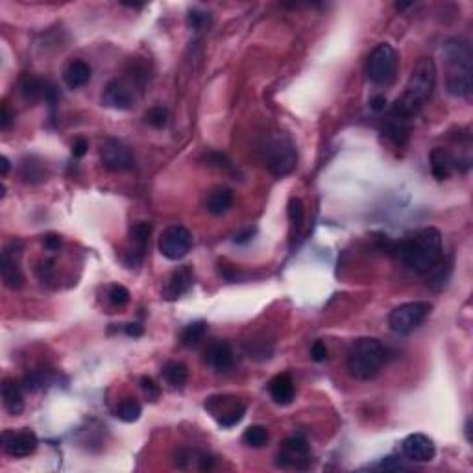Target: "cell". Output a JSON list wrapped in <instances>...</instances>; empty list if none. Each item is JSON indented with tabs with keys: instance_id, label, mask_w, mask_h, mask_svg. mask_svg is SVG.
<instances>
[{
	"instance_id": "1",
	"label": "cell",
	"mask_w": 473,
	"mask_h": 473,
	"mask_svg": "<svg viewBox=\"0 0 473 473\" xmlns=\"http://www.w3.org/2000/svg\"><path fill=\"white\" fill-rule=\"evenodd\" d=\"M403 266L414 274H431L444 261L442 233L436 227H421L390 248Z\"/></svg>"
},
{
	"instance_id": "2",
	"label": "cell",
	"mask_w": 473,
	"mask_h": 473,
	"mask_svg": "<svg viewBox=\"0 0 473 473\" xmlns=\"http://www.w3.org/2000/svg\"><path fill=\"white\" fill-rule=\"evenodd\" d=\"M436 88V67L431 58H420L412 68L405 91L392 106L414 119L431 100Z\"/></svg>"
},
{
	"instance_id": "3",
	"label": "cell",
	"mask_w": 473,
	"mask_h": 473,
	"mask_svg": "<svg viewBox=\"0 0 473 473\" xmlns=\"http://www.w3.org/2000/svg\"><path fill=\"white\" fill-rule=\"evenodd\" d=\"M448 58V92L457 98H472V47L464 39H451L445 43Z\"/></svg>"
},
{
	"instance_id": "4",
	"label": "cell",
	"mask_w": 473,
	"mask_h": 473,
	"mask_svg": "<svg viewBox=\"0 0 473 473\" xmlns=\"http://www.w3.org/2000/svg\"><path fill=\"white\" fill-rule=\"evenodd\" d=\"M386 359H388V353H386V348L381 344V340L364 337L352 344L346 366H348V372L352 377H355L359 381H370L381 372Z\"/></svg>"
},
{
	"instance_id": "5",
	"label": "cell",
	"mask_w": 473,
	"mask_h": 473,
	"mask_svg": "<svg viewBox=\"0 0 473 473\" xmlns=\"http://www.w3.org/2000/svg\"><path fill=\"white\" fill-rule=\"evenodd\" d=\"M261 152L265 167L275 176L289 174L290 170L296 167V161H298L294 145L283 136L268 137L263 145Z\"/></svg>"
},
{
	"instance_id": "6",
	"label": "cell",
	"mask_w": 473,
	"mask_h": 473,
	"mask_svg": "<svg viewBox=\"0 0 473 473\" xmlns=\"http://www.w3.org/2000/svg\"><path fill=\"white\" fill-rule=\"evenodd\" d=\"M433 305L429 301H409L388 314V325L394 333L409 335L429 318Z\"/></svg>"
},
{
	"instance_id": "7",
	"label": "cell",
	"mask_w": 473,
	"mask_h": 473,
	"mask_svg": "<svg viewBox=\"0 0 473 473\" xmlns=\"http://www.w3.org/2000/svg\"><path fill=\"white\" fill-rule=\"evenodd\" d=\"M397 71V52L388 43L377 44L366 63V74L376 85H388Z\"/></svg>"
},
{
	"instance_id": "8",
	"label": "cell",
	"mask_w": 473,
	"mask_h": 473,
	"mask_svg": "<svg viewBox=\"0 0 473 473\" xmlns=\"http://www.w3.org/2000/svg\"><path fill=\"white\" fill-rule=\"evenodd\" d=\"M191 246H193V235L184 226L167 227L160 236L161 256L167 257L169 261L184 259L188 251H191Z\"/></svg>"
},
{
	"instance_id": "9",
	"label": "cell",
	"mask_w": 473,
	"mask_h": 473,
	"mask_svg": "<svg viewBox=\"0 0 473 473\" xmlns=\"http://www.w3.org/2000/svg\"><path fill=\"white\" fill-rule=\"evenodd\" d=\"M205 409L211 412L217 421L222 427L229 429V427H235L242 421L244 414H246V405L241 403V401L233 400V397H209L205 401Z\"/></svg>"
},
{
	"instance_id": "10",
	"label": "cell",
	"mask_w": 473,
	"mask_h": 473,
	"mask_svg": "<svg viewBox=\"0 0 473 473\" xmlns=\"http://www.w3.org/2000/svg\"><path fill=\"white\" fill-rule=\"evenodd\" d=\"M23 253V242L11 241L2 251V259H0V274L2 281L8 289L15 290L20 289L25 283V275L20 272L19 256Z\"/></svg>"
},
{
	"instance_id": "11",
	"label": "cell",
	"mask_w": 473,
	"mask_h": 473,
	"mask_svg": "<svg viewBox=\"0 0 473 473\" xmlns=\"http://www.w3.org/2000/svg\"><path fill=\"white\" fill-rule=\"evenodd\" d=\"M39 445L37 435L34 431H2V449L6 455L15 457V459H25L35 453Z\"/></svg>"
},
{
	"instance_id": "12",
	"label": "cell",
	"mask_w": 473,
	"mask_h": 473,
	"mask_svg": "<svg viewBox=\"0 0 473 473\" xmlns=\"http://www.w3.org/2000/svg\"><path fill=\"white\" fill-rule=\"evenodd\" d=\"M412 122H414V119H411V116L401 113L400 109L392 106L386 112L385 119H383V136L390 140L394 146H403L409 140V136H411Z\"/></svg>"
},
{
	"instance_id": "13",
	"label": "cell",
	"mask_w": 473,
	"mask_h": 473,
	"mask_svg": "<svg viewBox=\"0 0 473 473\" xmlns=\"http://www.w3.org/2000/svg\"><path fill=\"white\" fill-rule=\"evenodd\" d=\"M277 464L283 468H307L311 464V448L301 436H290L281 444Z\"/></svg>"
},
{
	"instance_id": "14",
	"label": "cell",
	"mask_w": 473,
	"mask_h": 473,
	"mask_svg": "<svg viewBox=\"0 0 473 473\" xmlns=\"http://www.w3.org/2000/svg\"><path fill=\"white\" fill-rule=\"evenodd\" d=\"M100 157L104 167L113 172H121V170H128L133 167V155H131L130 148L116 139L104 140L100 148Z\"/></svg>"
},
{
	"instance_id": "15",
	"label": "cell",
	"mask_w": 473,
	"mask_h": 473,
	"mask_svg": "<svg viewBox=\"0 0 473 473\" xmlns=\"http://www.w3.org/2000/svg\"><path fill=\"white\" fill-rule=\"evenodd\" d=\"M401 449H403V455L407 459L412 460V462H429V460L435 459L436 455L435 442L427 435H421V433L407 436L401 444Z\"/></svg>"
},
{
	"instance_id": "16",
	"label": "cell",
	"mask_w": 473,
	"mask_h": 473,
	"mask_svg": "<svg viewBox=\"0 0 473 473\" xmlns=\"http://www.w3.org/2000/svg\"><path fill=\"white\" fill-rule=\"evenodd\" d=\"M133 102H136L133 91H131L130 85L122 82V80H112V82L104 88V92H102V104L107 107H112V109H119V112L130 109V107L133 106Z\"/></svg>"
},
{
	"instance_id": "17",
	"label": "cell",
	"mask_w": 473,
	"mask_h": 473,
	"mask_svg": "<svg viewBox=\"0 0 473 473\" xmlns=\"http://www.w3.org/2000/svg\"><path fill=\"white\" fill-rule=\"evenodd\" d=\"M150 235H152V224L150 222H137L131 226L130 236H131V248L128 253H126L124 263L128 265V268H136L143 261V256H145V250L148 246Z\"/></svg>"
},
{
	"instance_id": "18",
	"label": "cell",
	"mask_w": 473,
	"mask_h": 473,
	"mask_svg": "<svg viewBox=\"0 0 473 473\" xmlns=\"http://www.w3.org/2000/svg\"><path fill=\"white\" fill-rule=\"evenodd\" d=\"M205 362L215 372H227L235 364V353L226 340H215L205 348Z\"/></svg>"
},
{
	"instance_id": "19",
	"label": "cell",
	"mask_w": 473,
	"mask_h": 473,
	"mask_svg": "<svg viewBox=\"0 0 473 473\" xmlns=\"http://www.w3.org/2000/svg\"><path fill=\"white\" fill-rule=\"evenodd\" d=\"M194 283V274L191 270V266H179L178 270L172 272V275L167 281V285L163 289V298L169 299V301H174V299L181 298L185 292H188V289L193 287Z\"/></svg>"
},
{
	"instance_id": "20",
	"label": "cell",
	"mask_w": 473,
	"mask_h": 473,
	"mask_svg": "<svg viewBox=\"0 0 473 473\" xmlns=\"http://www.w3.org/2000/svg\"><path fill=\"white\" fill-rule=\"evenodd\" d=\"M268 394L277 405H290L294 400V381L290 373H280L268 383Z\"/></svg>"
},
{
	"instance_id": "21",
	"label": "cell",
	"mask_w": 473,
	"mask_h": 473,
	"mask_svg": "<svg viewBox=\"0 0 473 473\" xmlns=\"http://www.w3.org/2000/svg\"><path fill=\"white\" fill-rule=\"evenodd\" d=\"M92 71L89 67V63L82 61V59H73L67 63V67L63 68V82L68 89L83 88L85 83L91 80Z\"/></svg>"
},
{
	"instance_id": "22",
	"label": "cell",
	"mask_w": 473,
	"mask_h": 473,
	"mask_svg": "<svg viewBox=\"0 0 473 473\" xmlns=\"http://www.w3.org/2000/svg\"><path fill=\"white\" fill-rule=\"evenodd\" d=\"M2 405L11 416H19L25 411V400H23V386L15 379H4L2 381Z\"/></svg>"
},
{
	"instance_id": "23",
	"label": "cell",
	"mask_w": 473,
	"mask_h": 473,
	"mask_svg": "<svg viewBox=\"0 0 473 473\" xmlns=\"http://www.w3.org/2000/svg\"><path fill=\"white\" fill-rule=\"evenodd\" d=\"M233 191L227 187H218L215 191H211L208 196V202H205V208L211 215L215 217H220L224 212H227L233 208Z\"/></svg>"
},
{
	"instance_id": "24",
	"label": "cell",
	"mask_w": 473,
	"mask_h": 473,
	"mask_svg": "<svg viewBox=\"0 0 473 473\" xmlns=\"http://www.w3.org/2000/svg\"><path fill=\"white\" fill-rule=\"evenodd\" d=\"M455 167H457V161L444 148H435L431 152V172L436 179L449 178Z\"/></svg>"
},
{
	"instance_id": "25",
	"label": "cell",
	"mask_w": 473,
	"mask_h": 473,
	"mask_svg": "<svg viewBox=\"0 0 473 473\" xmlns=\"http://www.w3.org/2000/svg\"><path fill=\"white\" fill-rule=\"evenodd\" d=\"M20 95L23 98L28 102H37L41 98L47 97V89H49V83L43 82V80H39L35 76H25L20 80Z\"/></svg>"
},
{
	"instance_id": "26",
	"label": "cell",
	"mask_w": 473,
	"mask_h": 473,
	"mask_svg": "<svg viewBox=\"0 0 473 473\" xmlns=\"http://www.w3.org/2000/svg\"><path fill=\"white\" fill-rule=\"evenodd\" d=\"M161 373H163L164 381L169 383L170 386H174V388H181V386H185V383H187V379H188L187 366H185L184 362H179V361L164 362Z\"/></svg>"
},
{
	"instance_id": "27",
	"label": "cell",
	"mask_w": 473,
	"mask_h": 473,
	"mask_svg": "<svg viewBox=\"0 0 473 473\" xmlns=\"http://www.w3.org/2000/svg\"><path fill=\"white\" fill-rule=\"evenodd\" d=\"M205 333H208V324H205L203 320H196V322H191V324L181 331V335H179V342L184 344L185 348H196V346L203 340Z\"/></svg>"
},
{
	"instance_id": "28",
	"label": "cell",
	"mask_w": 473,
	"mask_h": 473,
	"mask_svg": "<svg viewBox=\"0 0 473 473\" xmlns=\"http://www.w3.org/2000/svg\"><path fill=\"white\" fill-rule=\"evenodd\" d=\"M140 414H143V407H140L139 401L133 400V397H126V400H122L121 403H119V407H116V416H119L122 421H126V424H133V421H137L140 418Z\"/></svg>"
},
{
	"instance_id": "29",
	"label": "cell",
	"mask_w": 473,
	"mask_h": 473,
	"mask_svg": "<svg viewBox=\"0 0 473 473\" xmlns=\"http://www.w3.org/2000/svg\"><path fill=\"white\" fill-rule=\"evenodd\" d=\"M268 429H266L265 425H250L246 431H244V435H242V442L248 445V448H265L268 444Z\"/></svg>"
},
{
	"instance_id": "30",
	"label": "cell",
	"mask_w": 473,
	"mask_h": 473,
	"mask_svg": "<svg viewBox=\"0 0 473 473\" xmlns=\"http://www.w3.org/2000/svg\"><path fill=\"white\" fill-rule=\"evenodd\" d=\"M20 178L25 179L26 184H41L43 179H47V172L39 161L26 160L20 164Z\"/></svg>"
},
{
	"instance_id": "31",
	"label": "cell",
	"mask_w": 473,
	"mask_h": 473,
	"mask_svg": "<svg viewBox=\"0 0 473 473\" xmlns=\"http://www.w3.org/2000/svg\"><path fill=\"white\" fill-rule=\"evenodd\" d=\"M289 220L292 224V235H298L305 220V208L299 198H292L289 202Z\"/></svg>"
},
{
	"instance_id": "32",
	"label": "cell",
	"mask_w": 473,
	"mask_h": 473,
	"mask_svg": "<svg viewBox=\"0 0 473 473\" xmlns=\"http://www.w3.org/2000/svg\"><path fill=\"white\" fill-rule=\"evenodd\" d=\"M146 122H148L152 128H157V130L164 128L167 122H169V112H167V107L155 106L152 107V109H148V112H146Z\"/></svg>"
},
{
	"instance_id": "33",
	"label": "cell",
	"mask_w": 473,
	"mask_h": 473,
	"mask_svg": "<svg viewBox=\"0 0 473 473\" xmlns=\"http://www.w3.org/2000/svg\"><path fill=\"white\" fill-rule=\"evenodd\" d=\"M107 299L112 301L115 307H124L130 301V290L122 285H112L107 289Z\"/></svg>"
},
{
	"instance_id": "34",
	"label": "cell",
	"mask_w": 473,
	"mask_h": 473,
	"mask_svg": "<svg viewBox=\"0 0 473 473\" xmlns=\"http://www.w3.org/2000/svg\"><path fill=\"white\" fill-rule=\"evenodd\" d=\"M187 25L193 30H196V32H200V30H205L209 25H211V17H209V13H205V11L193 10L187 17Z\"/></svg>"
},
{
	"instance_id": "35",
	"label": "cell",
	"mask_w": 473,
	"mask_h": 473,
	"mask_svg": "<svg viewBox=\"0 0 473 473\" xmlns=\"http://www.w3.org/2000/svg\"><path fill=\"white\" fill-rule=\"evenodd\" d=\"M140 388L145 392V396L148 397L150 401H157L161 396L160 385H155V381L152 377H140Z\"/></svg>"
},
{
	"instance_id": "36",
	"label": "cell",
	"mask_w": 473,
	"mask_h": 473,
	"mask_svg": "<svg viewBox=\"0 0 473 473\" xmlns=\"http://www.w3.org/2000/svg\"><path fill=\"white\" fill-rule=\"evenodd\" d=\"M208 164L209 167H217V169H233L232 161L227 160L226 155L224 154H215V152H211V154L208 155Z\"/></svg>"
},
{
	"instance_id": "37",
	"label": "cell",
	"mask_w": 473,
	"mask_h": 473,
	"mask_svg": "<svg viewBox=\"0 0 473 473\" xmlns=\"http://www.w3.org/2000/svg\"><path fill=\"white\" fill-rule=\"evenodd\" d=\"M311 357H313V361H316V362L328 361V357H329L328 346H325L322 340H316V342L313 344V348H311Z\"/></svg>"
},
{
	"instance_id": "38",
	"label": "cell",
	"mask_w": 473,
	"mask_h": 473,
	"mask_svg": "<svg viewBox=\"0 0 473 473\" xmlns=\"http://www.w3.org/2000/svg\"><path fill=\"white\" fill-rule=\"evenodd\" d=\"M13 119H15L13 112H11L10 106H8V104L4 102V104H2V109H0V130H4V131L10 130Z\"/></svg>"
},
{
	"instance_id": "39",
	"label": "cell",
	"mask_w": 473,
	"mask_h": 473,
	"mask_svg": "<svg viewBox=\"0 0 473 473\" xmlns=\"http://www.w3.org/2000/svg\"><path fill=\"white\" fill-rule=\"evenodd\" d=\"M89 143L83 137H78L76 140L73 143V155L74 157H83V155L88 154Z\"/></svg>"
},
{
	"instance_id": "40",
	"label": "cell",
	"mask_w": 473,
	"mask_h": 473,
	"mask_svg": "<svg viewBox=\"0 0 473 473\" xmlns=\"http://www.w3.org/2000/svg\"><path fill=\"white\" fill-rule=\"evenodd\" d=\"M43 244L49 251H56V250H59V246H61V239H59L58 235L50 233V235H47L43 239Z\"/></svg>"
},
{
	"instance_id": "41",
	"label": "cell",
	"mask_w": 473,
	"mask_h": 473,
	"mask_svg": "<svg viewBox=\"0 0 473 473\" xmlns=\"http://www.w3.org/2000/svg\"><path fill=\"white\" fill-rule=\"evenodd\" d=\"M124 331H126V335H128V337L137 338V337H143V333H145V328H143L140 324H137V322H130V324H126Z\"/></svg>"
},
{
	"instance_id": "42",
	"label": "cell",
	"mask_w": 473,
	"mask_h": 473,
	"mask_svg": "<svg viewBox=\"0 0 473 473\" xmlns=\"http://www.w3.org/2000/svg\"><path fill=\"white\" fill-rule=\"evenodd\" d=\"M379 468H383V469H401V468H405V466L401 464V460L397 459V457H386V459L383 460L381 464H379Z\"/></svg>"
},
{
	"instance_id": "43",
	"label": "cell",
	"mask_w": 473,
	"mask_h": 473,
	"mask_svg": "<svg viewBox=\"0 0 473 473\" xmlns=\"http://www.w3.org/2000/svg\"><path fill=\"white\" fill-rule=\"evenodd\" d=\"M370 107H372L376 113H383L386 109V98L383 95L379 97H373L372 102H370Z\"/></svg>"
},
{
	"instance_id": "44",
	"label": "cell",
	"mask_w": 473,
	"mask_h": 473,
	"mask_svg": "<svg viewBox=\"0 0 473 473\" xmlns=\"http://www.w3.org/2000/svg\"><path fill=\"white\" fill-rule=\"evenodd\" d=\"M253 233H256V229H246V232L241 233V235H236L235 239H233V242H235V244H244V242L253 239Z\"/></svg>"
},
{
	"instance_id": "45",
	"label": "cell",
	"mask_w": 473,
	"mask_h": 473,
	"mask_svg": "<svg viewBox=\"0 0 473 473\" xmlns=\"http://www.w3.org/2000/svg\"><path fill=\"white\" fill-rule=\"evenodd\" d=\"M0 164H2V178H6L8 172H10V160H8L6 155H2V157H0Z\"/></svg>"
},
{
	"instance_id": "46",
	"label": "cell",
	"mask_w": 473,
	"mask_h": 473,
	"mask_svg": "<svg viewBox=\"0 0 473 473\" xmlns=\"http://www.w3.org/2000/svg\"><path fill=\"white\" fill-rule=\"evenodd\" d=\"M466 438H468V442H472V420L466 421Z\"/></svg>"
}]
</instances>
